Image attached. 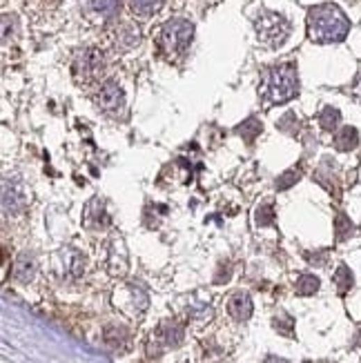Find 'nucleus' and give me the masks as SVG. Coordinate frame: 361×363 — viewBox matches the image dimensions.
<instances>
[{
    "label": "nucleus",
    "mask_w": 361,
    "mask_h": 363,
    "mask_svg": "<svg viewBox=\"0 0 361 363\" xmlns=\"http://www.w3.org/2000/svg\"><path fill=\"white\" fill-rule=\"evenodd\" d=\"M297 94H299V74L294 63L272 65V67L264 70V74H261L259 98L268 107L288 103Z\"/></svg>",
    "instance_id": "obj_1"
},
{
    "label": "nucleus",
    "mask_w": 361,
    "mask_h": 363,
    "mask_svg": "<svg viewBox=\"0 0 361 363\" xmlns=\"http://www.w3.org/2000/svg\"><path fill=\"white\" fill-rule=\"evenodd\" d=\"M350 31L348 16L332 3L316 5L308 12V36L312 42H342Z\"/></svg>",
    "instance_id": "obj_2"
},
{
    "label": "nucleus",
    "mask_w": 361,
    "mask_h": 363,
    "mask_svg": "<svg viewBox=\"0 0 361 363\" xmlns=\"http://www.w3.org/2000/svg\"><path fill=\"white\" fill-rule=\"evenodd\" d=\"M192 36H194V25L190 20H185V18L168 20L159 34V47L166 54V58L177 60L188 51Z\"/></svg>",
    "instance_id": "obj_3"
},
{
    "label": "nucleus",
    "mask_w": 361,
    "mask_h": 363,
    "mask_svg": "<svg viewBox=\"0 0 361 363\" xmlns=\"http://www.w3.org/2000/svg\"><path fill=\"white\" fill-rule=\"evenodd\" d=\"M105 72V54L101 49L85 47L74 54L72 60V76L79 85H92Z\"/></svg>",
    "instance_id": "obj_4"
},
{
    "label": "nucleus",
    "mask_w": 361,
    "mask_h": 363,
    "mask_svg": "<svg viewBox=\"0 0 361 363\" xmlns=\"http://www.w3.org/2000/svg\"><path fill=\"white\" fill-rule=\"evenodd\" d=\"M257 36L266 47H279L290 36V23L281 14L264 12L257 18Z\"/></svg>",
    "instance_id": "obj_5"
},
{
    "label": "nucleus",
    "mask_w": 361,
    "mask_h": 363,
    "mask_svg": "<svg viewBox=\"0 0 361 363\" xmlns=\"http://www.w3.org/2000/svg\"><path fill=\"white\" fill-rule=\"evenodd\" d=\"M94 103H96V107L101 109L103 114L116 118V116L125 109V94H123V90L118 87V83L107 81V83L101 87V90H98V94H96V98H94Z\"/></svg>",
    "instance_id": "obj_6"
},
{
    "label": "nucleus",
    "mask_w": 361,
    "mask_h": 363,
    "mask_svg": "<svg viewBox=\"0 0 361 363\" xmlns=\"http://www.w3.org/2000/svg\"><path fill=\"white\" fill-rule=\"evenodd\" d=\"M183 325L177 321H163L157 330V334L152 337L154 341V350H150V355H161L163 348H177L183 341Z\"/></svg>",
    "instance_id": "obj_7"
},
{
    "label": "nucleus",
    "mask_w": 361,
    "mask_h": 363,
    "mask_svg": "<svg viewBox=\"0 0 361 363\" xmlns=\"http://www.w3.org/2000/svg\"><path fill=\"white\" fill-rule=\"evenodd\" d=\"M227 312L234 321H248L252 316V299L246 292H236L230 296L227 301Z\"/></svg>",
    "instance_id": "obj_8"
},
{
    "label": "nucleus",
    "mask_w": 361,
    "mask_h": 363,
    "mask_svg": "<svg viewBox=\"0 0 361 363\" xmlns=\"http://www.w3.org/2000/svg\"><path fill=\"white\" fill-rule=\"evenodd\" d=\"M87 12L101 20H112L118 12V0H87Z\"/></svg>",
    "instance_id": "obj_9"
},
{
    "label": "nucleus",
    "mask_w": 361,
    "mask_h": 363,
    "mask_svg": "<svg viewBox=\"0 0 361 363\" xmlns=\"http://www.w3.org/2000/svg\"><path fill=\"white\" fill-rule=\"evenodd\" d=\"M234 131H236V134H239L241 138H243V140L248 143V145H252L255 138H257V136H261V131H264V125L259 123V118L250 116V118H246L241 125H236V127H234Z\"/></svg>",
    "instance_id": "obj_10"
},
{
    "label": "nucleus",
    "mask_w": 361,
    "mask_h": 363,
    "mask_svg": "<svg viewBox=\"0 0 361 363\" xmlns=\"http://www.w3.org/2000/svg\"><path fill=\"white\" fill-rule=\"evenodd\" d=\"M34 274H36V261L31 259L29 255H20L14 263V277L18 281L27 283V281L34 279Z\"/></svg>",
    "instance_id": "obj_11"
},
{
    "label": "nucleus",
    "mask_w": 361,
    "mask_h": 363,
    "mask_svg": "<svg viewBox=\"0 0 361 363\" xmlns=\"http://www.w3.org/2000/svg\"><path fill=\"white\" fill-rule=\"evenodd\" d=\"M357 143H359V131H357L355 127H344V129L335 136V147H337L339 152H350V150H355Z\"/></svg>",
    "instance_id": "obj_12"
},
{
    "label": "nucleus",
    "mask_w": 361,
    "mask_h": 363,
    "mask_svg": "<svg viewBox=\"0 0 361 363\" xmlns=\"http://www.w3.org/2000/svg\"><path fill=\"white\" fill-rule=\"evenodd\" d=\"M166 0H129V9L138 16H152L163 7Z\"/></svg>",
    "instance_id": "obj_13"
},
{
    "label": "nucleus",
    "mask_w": 361,
    "mask_h": 363,
    "mask_svg": "<svg viewBox=\"0 0 361 363\" xmlns=\"http://www.w3.org/2000/svg\"><path fill=\"white\" fill-rule=\"evenodd\" d=\"M3 201H5V207L12 212H20L25 207V196L18 188H9L5 185V194H3Z\"/></svg>",
    "instance_id": "obj_14"
},
{
    "label": "nucleus",
    "mask_w": 361,
    "mask_h": 363,
    "mask_svg": "<svg viewBox=\"0 0 361 363\" xmlns=\"http://www.w3.org/2000/svg\"><path fill=\"white\" fill-rule=\"evenodd\" d=\"M353 272H350V268L348 266H339L337 268V272H335V285H337V292L339 294H346L350 288H353Z\"/></svg>",
    "instance_id": "obj_15"
},
{
    "label": "nucleus",
    "mask_w": 361,
    "mask_h": 363,
    "mask_svg": "<svg viewBox=\"0 0 361 363\" xmlns=\"http://www.w3.org/2000/svg\"><path fill=\"white\" fill-rule=\"evenodd\" d=\"M319 290V279L314 274H301L299 281H297V294L299 296H310Z\"/></svg>",
    "instance_id": "obj_16"
},
{
    "label": "nucleus",
    "mask_w": 361,
    "mask_h": 363,
    "mask_svg": "<svg viewBox=\"0 0 361 363\" xmlns=\"http://www.w3.org/2000/svg\"><path fill=\"white\" fill-rule=\"evenodd\" d=\"M339 120H342V114H339V109H335V107H323V109H321V114H319V125H321L326 131L337 129Z\"/></svg>",
    "instance_id": "obj_17"
},
{
    "label": "nucleus",
    "mask_w": 361,
    "mask_h": 363,
    "mask_svg": "<svg viewBox=\"0 0 361 363\" xmlns=\"http://www.w3.org/2000/svg\"><path fill=\"white\" fill-rule=\"evenodd\" d=\"M335 229H337V241H344L353 234V223H350V218L346 214H337V221H335Z\"/></svg>",
    "instance_id": "obj_18"
},
{
    "label": "nucleus",
    "mask_w": 361,
    "mask_h": 363,
    "mask_svg": "<svg viewBox=\"0 0 361 363\" xmlns=\"http://www.w3.org/2000/svg\"><path fill=\"white\" fill-rule=\"evenodd\" d=\"M301 179V170L294 168V170H288L286 174L281 176V179H277V190H288L292 188L294 183H297Z\"/></svg>",
    "instance_id": "obj_19"
},
{
    "label": "nucleus",
    "mask_w": 361,
    "mask_h": 363,
    "mask_svg": "<svg viewBox=\"0 0 361 363\" xmlns=\"http://www.w3.org/2000/svg\"><path fill=\"white\" fill-rule=\"evenodd\" d=\"M255 218H257V225H272L275 223V210H272V205H259Z\"/></svg>",
    "instance_id": "obj_20"
},
{
    "label": "nucleus",
    "mask_w": 361,
    "mask_h": 363,
    "mask_svg": "<svg viewBox=\"0 0 361 363\" xmlns=\"http://www.w3.org/2000/svg\"><path fill=\"white\" fill-rule=\"evenodd\" d=\"M275 328L279 330L281 334H286V337H292V318L290 316H277L275 318Z\"/></svg>",
    "instance_id": "obj_21"
},
{
    "label": "nucleus",
    "mask_w": 361,
    "mask_h": 363,
    "mask_svg": "<svg viewBox=\"0 0 361 363\" xmlns=\"http://www.w3.org/2000/svg\"><path fill=\"white\" fill-rule=\"evenodd\" d=\"M353 94H355L357 98H361V79L355 83V87H353Z\"/></svg>",
    "instance_id": "obj_22"
},
{
    "label": "nucleus",
    "mask_w": 361,
    "mask_h": 363,
    "mask_svg": "<svg viewBox=\"0 0 361 363\" xmlns=\"http://www.w3.org/2000/svg\"><path fill=\"white\" fill-rule=\"evenodd\" d=\"M266 363H288L286 359H279V357H268Z\"/></svg>",
    "instance_id": "obj_23"
}]
</instances>
